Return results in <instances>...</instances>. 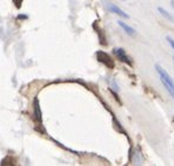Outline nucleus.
Listing matches in <instances>:
<instances>
[{
    "mask_svg": "<svg viewBox=\"0 0 174 166\" xmlns=\"http://www.w3.org/2000/svg\"><path fill=\"white\" fill-rule=\"evenodd\" d=\"M155 70L158 71L159 76H160V81L162 82L164 87L167 89V91L169 92V95L173 97L174 100V81L173 79L171 77L167 71L165 70L164 68L160 65H155Z\"/></svg>",
    "mask_w": 174,
    "mask_h": 166,
    "instance_id": "nucleus-1",
    "label": "nucleus"
},
{
    "mask_svg": "<svg viewBox=\"0 0 174 166\" xmlns=\"http://www.w3.org/2000/svg\"><path fill=\"white\" fill-rule=\"evenodd\" d=\"M97 59L98 61L100 62V63H103V65H105L106 67H108V68H114V60H113L111 56L108 55L106 52H103V51H98L97 52Z\"/></svg>",
    "mask_w": 174,
    "mask_h": 166,
    "instance_id": "nucleus-2",
    "label": "nucleus"
},
{
    "mask_svg": "<svg viewBox=\"0 0 174 166\" xmlns=\"http://www.w3.org/2000/svg\"><path fill=\"white\" fill-rule=\"evenodd\" d=\"M113 53L117 55L119 61H121V62H123V63H127L128 65H133V62H132V60H131V57L126 54V52L123 51V48H114V49H113Z\"/></svg>",
    "mask_w": 174,
    "mask_h": 166,
    "instance_id": "nucleus-3",
    "label": "nucleus"
},
{
    "mask_svg": "<svg viewBox=\"0 0 174 166\" xmlns=\"http://www.w3.org/2000/svg\"><path fill=\"white\" fill-rule=\"evenodd\" d=\"M33 116L39 124L42 123V117H41V111H40V105H39V98L36 97L34 102H33Z\"/></svg>",
    "mask_w": 174,
    "mask_h": 166,
    "instance_id": "nucleus-4",
    "label": "nucleus"
},
{
    "mask_svg": "<svg viewBox=\"0 0 174 166\" xmlns=\"http://www.w3.org/2000/svg\"><path fill=\"white\" fill-rule=\"evenodd\" d=\"M107 8L111 11L112 13L119 15V16H121V18H123V19H128V18H129V15H128L127 13H125L121 8H119L118 6H115L114 4H111V2H109V4L107 5Z\"/></svg>",
    "mask_w": 174,
    "mask_h": 166,
    "instance_id": "nucleus-5",
    "label": "nucleus"
},
{
    "mask_svg": "<svg viewBox=\"0 0 174 166\" xmlns=\"http://www.w3.org/2000/svg\"><path fill=\"white\" fill-rule=\"evenodd\" d=\"M118 25L120 26V27H121V28H123V29L125 30L126 33H127L128 35H131V36H134V35H135V29H134V28H132L131 26H128L127 24H126V22H123V21L119 20V21H118Z\"/></svg>",
    "mask_w": 174,
    "mask_h": 166,
    "instance_id": "nucleus-6",
    "label": "nucleus"
},
{
    "mask_svg": "<svg viewBox=\"0 0 174 166\" xmlns=\"http://www.w3.org/2000/svg\"><path fill=\"white\" fill-rule=\"evenodd\" d=\"M158 11H159V13L162 15L164 18H166L167 20L172 21V22H174V15H172L171 13H169V12H167V11L165 10V8H162V7H159Z\"/></svg>",
    "mask_w": 174,
    "mask_h": 166,
    "instance_id": "nucleus-7",
    "label": "nucleus"
},
{
    "mask_svg": "<svg viewBox=\"0 0 174 166\" xmlns=\"http://www.w3.org/2000/svg\"><path fill=\"white\" fill-rule=\"evenodd\" d=\"M166 40L168 41L169 46H171V47H172V48L174 49V40H173V39H172L171 36H167V38H166Z\"/></svg>",
    "mask_w": 174,
    "mask_h": 166,
    "instance_id": "nucleus-8",
    "label": "nucleus"
},
{
    "mask_svg": "<svg viewBox=\"0 0 174 166\" xmlns=\"http://www.w3.org/2000/svg\"><path fill=\"white\" fill-rule=\"evenodd\" d=\"M21 1H22V0H13V2L16 4L17 7H18V8H20V6H21Z\"/></svg>",
    "mask_w": 174,
    "mask_h": 166,
    "instance_id": "nucleus-9",
    "label": "nucleus"
},
{
    "mask_svg": "<svg viewBox=\"0 0 174 166\" xmlns=\"http://www.w3.org/2000/svg\"><path fill=\"white\" fill-rule=\"evenodd\" d=\"M18 18H19V19H27L28 16H27V15H19Z\"/></svg>",
    "mask_w": 174,
    "mask_h": 166,
    "instance_id": "nucleus-10",
    "label": "nucleus"
},
{
    "mask_svg": "<svg viewBox=\"0 0 174 166\" xmlns=\"http://www.w3.org/2000/svg\"><path fill=\"white\" fill-rule=\"evenodd\" d=\"M171 2H172V6H173V8H174V0H172Z\"/></svg>",
    "mask_w": 174,
    "mask_h": 166,
    "instance_id": "nucleus-11",
    "label": "nucleus"
},
{
    "mask_svg": "<svg viewBox=\"0 0 174 166\" xmlns=\"http://www.w3.org/2000/svg\"><path fill=\"white\" fill-rule=\"evenodd\" d=\"M173 61H174V57H173Z\"/></svg>",
    "mask_w": 174,
    "mask_h": 166,
    "instance_id": "nucleus-12",
    "label": "nucleus"
}]
</instances>
